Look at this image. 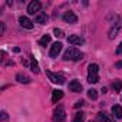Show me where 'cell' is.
Instances as JSON below:
<instances>
[{
  "instance_id": "obj_19",
  "label": "cell",
  "mask_w": 122,
  "mask_h": 122,
  "mask_svg": "<svg viewBox=\"0 0 122 122\" xmlns=\"http://www.w3.org/2000/svg\"><path fill=\"white\" fill-rule=\"evenodd\" d=\"M85 113L83 112H78L76 115H75V118H73V122H85Z\"/></svg>"
},
{
  "instance_id": "obj_24",
  "label": "cell",
  "mask_w": 122,
  "mask_h": 122,
  "mask_svg": "<svg viewBox=\"0 0 122 122\" xmlns=\"http://www.w3.org/2000/svg\"><path fill=\"white\" fill-rule=\"evenodd\" d=\"M116 55H122V42H121L119 46L116 47Z\"/></svg>"
},
{
  "instance_id": "obj_3",
  "label": "cell",
  "mask_w": 122,
  "mask_h": 122,
  "mask_svg": "<svg viewBox=\"0 0 122 122\" xmlns=\"http://www.w3.org/2000/svg\"><path fill=\"white\" fill-rule=\"evenodd\" d=\"M46 75H47V78L53 82V83H57V85H63L65 83V76H62V75H59V73H53V72H46Z\"/></svg>"
},
{
  "instance_id": "obj_11",
  "label": "cell",
  "mask_w": 122,
  "mask_h": 122,
  "mask_svg": "<svg viewBox=\"0 0 122 122\" xmlns=\"http://www.w3.org/2000/svg\"><path fill=\"white\" fill-rule=\"evenodd\" d=\"M99 72V66L96 63H91L88 68V76H96Z\"/></svg>"
},
{
  "instance_id": "obj_10",
  "label": "cell",
  "mask_w": 122,
  "mask_h": 122,
  "mask_svg": "<svg viewBox=\"0 0 122 122\" xmlns=\"http://www.w3.org/2000/svg\"><path fill=\"white\" fill-rule=\"evenodd\" d=\"M47 20H49V17H47L46 13H37V16H36V19H35V22L39 23V25H46Z\"/></svg>"
},
{
  "instance_id": "obj_6",
  "label": "cell",
  "mask_w": 122,
  "mask_h": 122,
  "mask_svg": "<svg viewBox=\"0 0 122 122\" xmlns=\"http://www.w3.org/2000/svg\"><path fill=\"white\" fill-rule=\"evenodd\" d=\"M68 42H69L71 45H73V46H82V45L85 43V40H83L81 36H78V35H71V36L68 37Z\"/></svg>"
},
{
  "instance_id": "obj_13",
  "label": "cell",
  "mask_w": 122,
  "mask_h": 122,
  "mask_svg": "<svg viewBox=\"0 0 122 122\" xmlns=\"http://www.w3.org/2000/svg\"><path fill=\"white\" fill-rule=\"evenodd\" d=\"M112 113H113L115 118L122 119V106L121 105H113L112 106Z\"/></svg>"
},
{
  "instance_id": "obj_25",
  "label": "cell",
  "mask_w": 122,
  "mask_h": 122,
  "mask_svg": "<svg viewBox=\"0 0 122 122\" xmlns=\"http://www.w3.org/2000/svg\"><path fill=\"white\" fill-rule=\"evenodd\" d=\"M5 35V23H0V36Z\"/></svg>"
},
{
  "instance_id": "obj_1",
  "label": "cell",
  "mask_w": 122,
  "mask_h": 122,
  "mask_svg": "<svg viewBox=\"0 0 122 122\" xmlns=\"http://www.w3.org/2000/svg\"><path fill=\"white\" fill-rule=\"evenodd\" d=\"M63 59L65 60H81V59H83V53L81 50H78L76 47H69L63 53Z\"/></svg>"
},
{
  "instance_id": "obj_5",
  "label": "cell",
  "mask_w": 122,
  "mask_h": 122,
  "mask_svg": "<svg viewBox=\"0 0 122 122\" xmlns=\"http://www.w3.org/2000/svg\"><path fill=\"white\" fill-rule=\"evenodd\" d=\"M62 52V43L60 42H56V43H53L52 45V47H50V57H57V55Z\"/></svg>"
},
{
  "instance_id": "obj_16",
  "label": "cell",
  "mask_w": 122,
  "mask_h": 122,
  "mask_svg": "<svg viewBox=\"0 0 122 122\" xmlns=\"http://www.w3.org/2000/svg\"><path fill=\"white\" fill-rule=\"evenodd\" d=\"M62 96H63V92L62 91H53V95H52V102L53 103H56V102H59L60 99H62Z\"/></svg>"
},
{
  "instance_id": "obj_9",
  "label": "cell",
  "mask_w": 122,
  "mask_h": 122,
  "mask_svg": "<svg viewBox=\"0 0 122 122\" xmlns=\"http://www.w3.org/2000/svg\"><path fill=\"white\" fill-rule=\"evenodd\" d=\"M19 23H20V26L25 27V29H33V22L29 20V19L25 17V16H20V17H19Z\"/></svg>"
},
{
  "instance_id": "obj_14",
  "label": "cell",
  "mask_w": 122,
  "mask_h": 122,
  "mask_svg": "<svg viewBox=\"0 0 122 122\" xmlns=\"http://www.w3.org/2000/svg\"><path fill=\"white\" fill-rule=\"evenodd\" d=\"M16 81L20 82V83H29L32 79H30L27 75H25V73H17V75H16Z\"/></svg>"
},
{
  "instance_id": "obj_18",
  "label": "cell",
  "mask_w": 122,
  "mask_h": 122,
  "mask_svg": "<svg viewBox=\"0 0 122 122\" xmlns=\"http://www.w3.org/2000/svg\"><path fill=\"white\" fill-rule=\"evenodd\" d=\"M50 43V35H45L40 40H39V45L40 46H47Z\"/></svg>"
},
{
  "instance_id": "obj_28",
  "label": "cell",
  "mask_w": 122,
  "mask_h": 122,
  "mask_svg": "<svg viewBox=\"0 0 122 122\" xmlns=\"http://www.w3.org/2000/svg\"><path fill=\"white\" fill-rule=\"evenodd\" d=\"M91 122H92V121H91Z\"/></svg>"
},
{
  "instance_id": "obj_26",
  "label": "cell",
  "mask_w": 122,
  "mask_h": 122,
  "mask_svg": "<svg viewBox=\"0 0 122 122\" xmlns=\"http://www.w3.org/2000/svg\"><path fill=\"white\" fill-rule=\"evenodd\" d=\"M115 68H116V69H121V68H122V60H119V62L115 63Z\"/></svg>"
},
{
  "instance_id": "obj_8",
  "label": "cell",
  "mask_w": 122,
  "mask_h": 122,
  "mask_svg": "<svg viewBox=\"0 0 122 122\" xmlns=\"http://www.w3.org/2000/svg\"><path fill=\"white\" fill-rule=\"evenodd\" d=\"M69 91H71V92H82V85H81V82L76 81V79L71 81V82H69Z\"/></svg>"
},
{
  "instance_id": "obj_27",
  "label": "cell",
  "mask_w": 122,
  "mask_h": 122,
  "mask_svg": "<svg viewBox=\"0 0 122 122\" xmlns=\"http://www.w3.org/2000/svg\"><path fill=\"white\" fill-rule=\"evenodd\" d=\"M2 121H7V113H6L5 111L2 112Z\"/></svg>"
},
{
  "instance_id": "obj_7",
  "label": "cell",
  "mask_w": 122,
  "mask_h": 122,
  "mask_svg": "<svg viewBox=\"0 0 122 122\" xmlns=\"http://www.w3.org/2000/svg\"><path fill=\"white\" fill-rule=\"evenodd\" d=\"M63 20H65L66 23L75 25V23H78V16H76L73 12H66V13L63 15Z\"/></svg>"
},
{
  "instance_id": "obj_21",
  "label": "cell",
  "mask_w": 122,
  "mask_h": 122,
  "mask_svg": "<svg viewBox=\"0 0 122 122\" xmlns=\"http://www.w3.org/2000/svg\"><path fill=\"white\" fill-rule=\"evenodd\" d=\"M112 88H113L115 92H121V89H122V81H115L112 83Z\"/></svg>"
},
{
  "instance_id": "obj_4",
  "label": "cell",
  "mask_w": 122,
  "mask_h": 122,
  "mask_svg": "<svg viewBox=\"0 0 122 122\" xmlns=\"http://www.w3.org/2000/svg\"><path fill=\"white\" fill-rule=\"evenodd\" d=\"M40 7H42L40 2H37V0H33V2H32V3H29V6H27V13H29V15L39 13Z\"/></svg>"
},
{
  "instance_id": "obj_15",
  "label": "cell",
  "mask_w": 122,
  "mask_h": 122,
  "mask_svg": "<svg viewBox=\"0 0 122 122\" xmlns=\"http://www.w3.org/2000/svg\"><path fill=\"white\" fill-rule=\"evenodd\" d=\"M30 69H32V72H35V73H39V63H37V60L33 57V56H30Z\"/></svg>"
},
{
  "instance_id": "obj_17",
  "label": "cell",
  "mask_w": 122,
  "mask_h": 122,
  "mask_svg": "<svg viewBox=\"0 0 122 122\" xmlns=\"http://www.w3.org/2000/svg\"><path fill=\"white\" fill-rule=\"evenodd\" d=\"M118 32H119V23H116L111 30H109V39H115L118 36Z\"/></svg>"
},
{
  "instance_id": "obj_22",
  "label": "cell",
  "mask_w": 122,
  "mask_h": 122,
  "mask_svg": "<svg viewBox=\"0 0 122 122\" xmlns=\"http://www.w3.org/2000/svg\"><path fill=\"white\" fill-rule=\"evenodd\" d=\"M53 33H55L56 37H63V36H65V35H63V30H60V29H57V27L53 29Z\"/></svg>"
},
{
  "instance_id": "obj_2",
  "label": "cell",
  "mask_w": 122,
  "mask_h": 122,
  "mask_svg": "<svg viewBox=\"0 0 122 122\" xmlns=\"http://www.w3.org/2000/svg\"><path fill=\"white\" fill-rule=\"evenodd\" d=\"M66 119V112L62 105H59L53 112V122H63Z\"/></svg>"
},
{
  "instance_id": "obj_23",
  "label": "cell",
  "mask_w": 122,
  "mask_h": 122,
  "mask_svg": "<svg viewBox=\"0 0 122 122\" xmlns=\"http://www.w3.org/2000/svg\"><path fill=\"white\" fill-rule=\"evenodd\" d=\"M85 105V101H78L76 103H75V108H82Z\"/></svg>"
},
{
  "instance_id": "obj_12",
  "label": "cell",
  "mask_w": 122,
  "mask_h": 122,
  "mask_svg": "<svg viewBox=\"0 0 122 122\" xmlns=\"http://www.w3.org/2000/svg\"><path fill=\"white\" fill-rule=\"evenodd\" d=\"M98 121H99V122H113V118L109 116V115L105 113V112H99V113H98Z\"/></svg>"
},
{
  "instance_id": "obj_20",
  "label": "cell",
  "mask_w": 122,
  "mask_h": 122,
  "mask_svg": "<svg viewBox=\"0 0 122 122\" xmlns=\"http://www.w3.org/2000/svg\"><path fill=\"white\" fill-rule=\"evenodd\" d=\"M88 96H89V99L96 101V99H98V91H96V89H89V91H88Z\"/></svg>"
}]
</instances>
